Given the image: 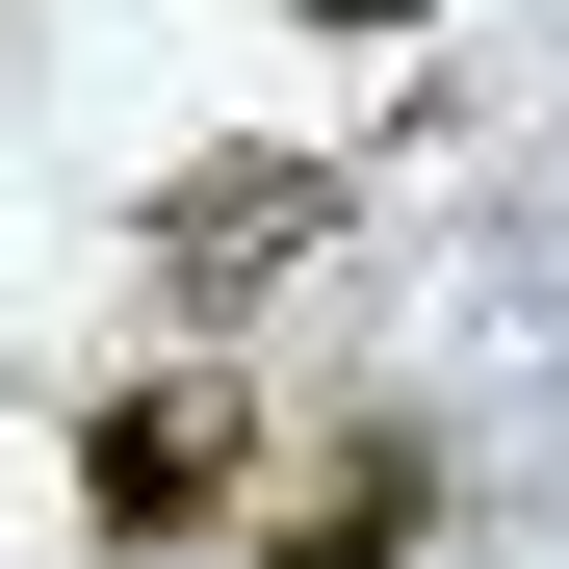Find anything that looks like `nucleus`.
Here are the masks:
<instances>
[{"label":"nucleus","mask_w":569,"mask_h":569,"mask_svg":"<svg viewBox=\"0 0 569 569\" xmlns=\"http://www.w3.org/2000/svg\"><path fill=\"white\" fill-rule=\"evenodd\" d=\"M311 233H337V156H208V181H156V259H181V284L311 259Z\"/></svg>","instance_id":"3"},{"label":"nucleus","mask_w":569,"mask_h":569,"mask_svg":"<svg viewBox=\"0 0 569 569\" xmlns=\"http://www.w3.org/2000/svg\"><path fill=\"white\" fill-rule=\"evenodd\" d=\"M311 27H415V0H311Z\"/></svg>","instance_id":"4"},{"label":"nucleus","mask_w":569,"mask_h":569,"mask_svg":"<svg viewBox=\"0 0 569 569\" xmlns=\"http://www.w3.org/2000/svg\"><path fill=\"white\" fill-rule=\"evenodd\" d=\"M415 543H440V440H415V415H362L311 492L259 518V569H415Z\"/></svg>","instance_id":"2"},{"label":"nucleus","mask_w":569,"mask_h":569,"mask_svg":"<svg viewBox=\"0 0 569 569\" xmlns=\"http://www.w3.org/2000/svg\"><path fill=\"white\" fill-rule=\"evenodd\" d=\"M233 492H259V389H233V362H156V389H104V415H78V543H104V569L208 543Z\"/></svg>","instance_id":"1"}]
</instances>
